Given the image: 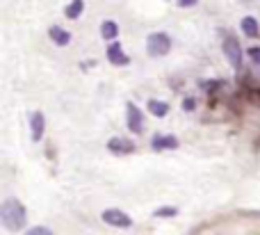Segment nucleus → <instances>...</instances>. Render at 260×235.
Segmentation results:
<instances>
[{"label":"nucleus","mask_w":260,"mask_h":235,"mask_svg":"<svg viewBox=\"0 0 260 235\" xmlns=\"http://www.w3.org/2000/svg\"><path fill=\"white\" fill-rule=\"evenodd\" d=\"M221 48H224V55L229 57L231 66L240 69L242 66V46H240V41L235 39V37H224V44H221Z\"/></svg>","instance_id":"nucleus-3"},{"label":"nucleus","mask_w":260,"mask_h":235,"mask_svg":"<svg viewBox=\"0 0 260 235\" xmlns=\"http://www.w3.org/2000/svg\"><path fill=\"white\" fill-rule=\"evenodd\" d=\"M148 112L153 114V117H157V119H162V117H167V112H169V103H165V100H148Z\"/></svg>","instance_id":"nucleus-14"},{"label":"nucleus","mask_w":260,"mask_h":235,"mask_svg":"<svg viewBox=\"0 0 260 235\" xmlns=\"http://www.w3.org/2000/svg\"><path fill=\"white\" fill-rule=\"evenodd\" d=\"M247 55H249V59H251L253 64H258L260 66V46H251V48L247 50Z\"/></svg>","instance_id":"nucleus-17"},{"label":"nucleus","mask_w":260,"mask_h":235,"mask_svg":"<svg viewBox=\"0 0 260 235\" xmlns=\"http://www.w3.org/2000/svg\"><path fill=\"white\" fill-rule=\"evenodd\" d=\"M171 50V37L167 32H151L146 39V53L151 57H165Z\"/></svg>","instance_id":"nucleus-2"},{"label":"nucleus","mask_w":260,"mask_h":235,"mask_svg":"<svg viewBox=\"0 0 260 235\" xmlns=\"http://www.w3.org/2000/svg\"><path fill=\"white\" fill-rule=\"evenodd\" d=\"M176 3H178V7L187 9V7H194V5H197L199 0H176Z\"/></svg>","instance_id":"nucleus-20"},{"label":"nucleus","mask_w":260,"mask_h":235,"mask_svg":"<svg viewBox=\"0 0 260 235\" xmlns=\"http://www.w3.org/2000/svg\"><path fill=\"white\" fill-rule=\"evenodd\" d=\"M25 235H55L50 228H46V226H35V228H30Z\"/></svg>","instance_id":"nucleus-18"},{"label":"nucleus","mask_w":260,"mask_h":235,"mask_svg":"<svg viewBox=\"0 0 260 235\" xmlns=\"http://www.w3.org/2000/svg\"><path fill=\"white\" fill-rule=\"evenodd\" d=\"M126 126L130 132H135V135H139V132L144 130V112L137 108L135 103H128L126 105Z\"/></svg>","instance_id":"nucleus-5"},{"label":"nucleus","mask_w":260,"mask_h":235,"mask_svg":"<svg viewBox=\"0 0 260 235\" xmlns=\"http://www.w3.org/2000/svg\"><path fill=\"white\" fill-rule=\"evenodd\" d=\"M194 105H197V100H194L192 96H187V98L183 100V110H185V112H192V110H194Z\"/></svg>","instance_id":"nucleus-19"},{"label":"nucleus","mask_w":260,"mask_h":235,"mask_svg":"<svg viewBox=\"0 0 260 235\" xmlns=\"http://www.w3.org/2000/svg\"><path fill=\"white\" fill-rule=\"evenodd\" d=\"M48 37H50V39H53L57 46H62V48L71 44V32L64 30V27H59V25H53V27H50V30H48Z\"/></svg>","instance_id":"nucleus-11"},{"label":"nucleus","mask_w":260,"mask_h":235,"mask_svg":"<svg viewBox=\"0 0 260 235\" xmlns=\"http://www.w3.org/2000/svg\"><path fill=\"white\" fill-rule=\"evenodd\" d=\"M44 130H46V119L41 112H32L30 114V132H32V140L39 142L44 137Z\"/></svg>","instance_id":"nucleus-8"},{"label":"nucleus","mask_w":260,"mask_h":235,"mask_svg":"<svg viewBox=\"0 0 260 235\" xmlns=\"http://www.w3.org/2000/svg\"><path fill=\"white\" fill-rule=\"evenodd\" d=\"M108 149H110V153L126 155V153H133L135 151V142L126 140V137H112V140L108 142Z\"/></svg>","instance_id":"nucleus-7"},{"label":"nucleus","mask_w":260,"mask_h":235,"mask_svg":"<svg viewBox=\"0 0 260 235\" xmlns=\"http://www.w3.org/2000/svg\"><path fill=\"white\" fill-rule=\"evenodd\" d=\"M101 37H103L105 41H117V37H119V25H117V21H110V18H105L103 23H101Z\"/></svg>","instance_id":"nucleus-12"},{"label":"nucleus","mask_w":260,"mask_h":235,"mask_svg":"<svg viewBox=\"0 0 260 235\" xmlns=\"http://www.w3.org/2000/svg\"><path fill=\"white\" fill-rule=\"evenodd\" d=\"M174 215H178V208H174V206H167V208L155 210V217H174Z\"/></svg>","instance_id":"nucleus-16"},{"label":"nucleus","mask_w":260,"mask_h":235,"mask_svg":"<svg viewBox=\"0 0 260 235\" xmlns=\"http://www.w3.org/2000/svg\"><path fill=\"white\" fill-rule=\"evenodd\" d=\"M105 55H108V59L114 64V66H128V64H130V57L123 53V46L119 44V41H112V44H108V50H105Z\"/></svg>","instance_id":"nucleus-6"},{"label":"nucleus","mask_w":260,"mask_h":235,"mask_svg":"<svg viewBox=\"0 0 260 235\" xmlns=\"http://www.w3.org/2000/svg\"><path fill=\"white\" fill-rule=\"evenodd\" d=\"M0 222L7 231H21L27 222V213L23 208V204L18 199H5L3 206H0Z\"/></svg>","instance_id":"nucleus-1"},{"label":"nucleus","mask_w":260,"mask_h":235,"mask_svg":"<svg viewBox=\"0 0 260 235\" xmlns=\"http://www.w3.org/2000/svg\"><path fill=\"white\" fill-rule=\"evenodd\" d=\"M82 12H85V0H71V3L67 5V9H64V14H67L69 21H76V18H80Z\"/></svg>","instance_id":"nucleus-13"},{"label":"nucleus","mask_w":260,"mask_h":235,"mask_svg":"<svg viewBox=\"0 0 260 235\" xmlns=\"http://www.w3.org/2000/svg\"><path fill=\"white\" fill-rule=\"evenodd\" d=\"M240 30H242L249 39H258L260 37V25H258L256 16H244L242 21H240Z\"/></svg>","instance_id":"nucleus-10"},{"label":"nucleus","mask_w":260,"mask_h":235,"mask_svg":"<svg viewBox=\"0 0 260 235\" xmlns=\"http://www.w3.org/2000/svg\"><path fill=\"white\" fill-rule=\"evenodd\" d=\"M103 222L105 224H110V226H114V228H130L133 226V217L130 215H126L123 210H119V208H108V210H103Z\"/></svg>","instance_id":"nucleus-4"},{"label":"nucleus","mask_w":260,"mask_h":235,"mask_svg":"<svg viewBox=\"0 0 260 235\" xmlns=\"http://www.w3.org/2000/svg\"><path fill=\"white\" fill-rule=\"evenodd\" d=\"M151 146L155 151H165V149H178V140H176L174 135H155L151 140Z\"/></svg>","instance_id":"nucleus-9"},{"label":"nucleus","mask_w":260,"mask_h":235,"mask_svg":"<svg viewBox=\"0 0 260 235\" xmlns=\"http://www.w3.org/2000/svg\"><path fill=\"white\" fill-rule=\"evenodd\" d=\"M226 82L224 80H203V82H199V87H201L203 91H217V89H221V87H224Z\"/></svg>","instance_id":"nucleus-15"}]
</instances>
